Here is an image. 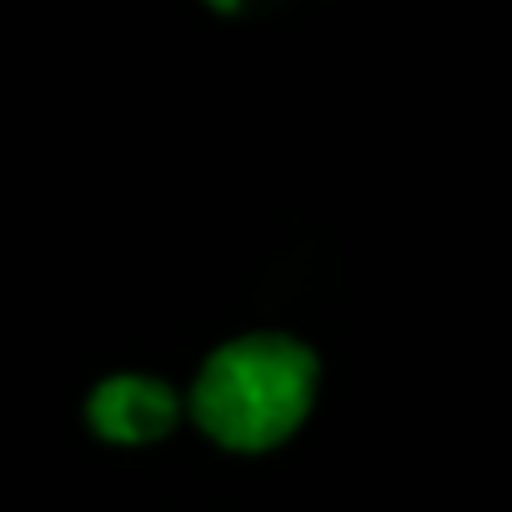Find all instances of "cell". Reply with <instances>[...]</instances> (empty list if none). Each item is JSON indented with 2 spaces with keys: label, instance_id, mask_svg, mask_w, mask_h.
Instances as JSON below:
<instances>
[{
  "label": "cell",
  "instance_id": "1",
  "mask_svg": "<svg viewBox=\"0 0 512 512\" xmlns=\"http://www.w3.org/2000/svg\"><path fill=\"white\" fill-rule=\"evenodd\" d=\"M322 362L292 332H246L221 342L191 377L186 412L221 452L262 457L302 432L317 407Z\"/></svg>",
  "mask_w": 512,
  "mask_h": 512
},
{
  "label": "cell",
  "instance_id": "2",
  "mask_svg": "<svg viewBox=\"0 0 512 512\" xmlns=\"http://www.w3.org/2000/svg\"><path fill=\"white\" fill-rule=\"evenodd\" d=\"M181 422V397L146 372H111L86 392V427L111 447H151Z\"/></svg>",
  "mask_w": 512,
  "mask_h": 512
},
{
  "label": "cell",
  "instance_id": "3",
  "mask_svg": "<svg viewBox=\"0 0 512 512\" xmlns=\"http://www.w3.org/2000/svg\"><path fill=\"white\" fill-rule=\"evenodd\" d=\"M201 6H211V11H221V16H236L246 0H201Z\"/></svg>",
  "mask_w": 512,
  "mask_h": 512
}]
</instances>
